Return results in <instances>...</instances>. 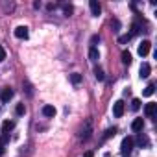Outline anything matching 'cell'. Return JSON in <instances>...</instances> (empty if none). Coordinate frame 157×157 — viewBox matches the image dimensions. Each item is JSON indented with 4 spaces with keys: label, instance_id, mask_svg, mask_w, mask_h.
<instances>
[{
    "label": "cell",
    "instance_id": "cell-19",
    "mask_svg": "<svg viewBox=\"0 0 157 157\" xmlns=\"http://www.w3.org/2000/svg\"><path fill=\"white\" fill-rule=\"evenodd\" d=\"M129 39H131V35L126 33V35H120V37H118V43H120V44H126V43H129Z\"/></svg>",
    "mask_w": 157,
    "mask_h": 157
},
{
    "label": "cell",
    "instance_id": "cell-1",
    "mask_svg": "<svg viewBox=\"0 0 157 157\" xmlns=\"http://www.w3.org/2000/svg\"><path fill=\"white\" fill-rule=\"evenodd\" d=\"M133 144H135V139L133 137H126L124 140H122V153H124V157H128L129 153H131V150H133Z\"/></svg>",
    "mask_w": 157,
    "mask_h": 157
},
{
    "label": "cell",
    "instance_id": "cell-12",
    "mask_svg": "<svg viewBox=\"0 0 157 157\" xmlns=\"http://www.w3.org/2000/svg\"><path fill=\"white\" fill-rule=\"evenodd\" d=\"M13 128H15V122H13V120H6V122L2 124V131H4V133H8V131H11Z\"/></svg>",
    "mask_w": 157,
    "mask_h": 157
},
{
    "label": "cell",
    "instance_id": "cell-9",
    "mask_svg": "<svg viewBox=\"0 0 157 157\" xmlns=\"http://www.w3.org/2000/svg\"><path fill=\"white\" fill-rule=\"evenodd\" d=\"M150 72H151V67H150V63H142L140 65V78H148L150 76Z\"/></svg>",
    "mask_w": 157,
    "mask_h": 157
},
{
    "label": "cell",
    "instance_id": "cell-16",
    "mask_svg": "<svg viewBox=\"0 0 157 157\" xmlns=\"http://www.w3.org/2000/svg\"><path fill=\"white\" fill-rule=\"evenodd\" d=\"M137 142H139V146H148V144H150V140H148V137H144L142 133L139 135V139H137Z\"/></svg>",
    "mask_w": 157,
    "mask_h": 157
},
{
    "label": "cell",
    "instance_id": "cell-20",
    "mask_svg": "<svg viewBox=\"0 0 157 157\" xmlns=\"http://www.w3.org/2000/svg\"><path fill=\"white\" fill-rule=\"evenodd\" d=\"M131 109H133V111H139V109H140V100H139V98H133V102H131Z\"/></svg>",
    "mask_w": 157,
    "mask_h": 157
},
{
    "label": "cell",
    "instance_id": "cell-6",
    "mask_svg": "<svg viewBox=\"0 0 157 157\" xmlns=\"http://www.w3.org/2000/svg\"><path fill=\"white\" fill-rule=\"evenodd\" d=\"M89 8H91V13H93V17H100L102 6L96 2V0H91V2H89Z\"/></svg>",
    "mask_w": 157,
    "mask_h": 157
},
{
    "label": "cell",
    "instance_id": "cell-4",
    "mask_svg": "<svg viewBox=\"0 0 157 157\" xmlns=\"http://www.w3.org/2000/svg\"><path fill=\"white\" fill-rule=\"evenodd\" d=\"M113 115H115L117 118H120V117L124 115V102H122V100L115 102V105H113Z\"/></svg>",
    "mask_w": 157,
    "mask_h": 157
},
{
    "label": "cell",
    "instance_id": "cell-8",
    "mask_svg": "<svg viewBox=\"0 0 157 157\" xmlns=\"http://www.w3.org/2000/svg\"><path fill=\"white\" fill-rule=\"evenodd\" d=\"M13 94H15V93H13V89H10V87H8V89H4L2 93H0V100H2V102H10V100L13 98Z\"/></svg>",
    "mask_w": 157,
    "mask_h": 157
},
{
    "label": "cell",
    "instance_id": "cell-10",
    "mask_svg": "<svg viewBox=\"0 0 157 157\" xmlns=\"http://www.w3.org/2000/svg\"><path fill=\"white\" fill-rule=\"evenodd\" d=\"M142 128H144V120H142V118H135L133 124H131V129L139 133V131H142Z\"/></svg>",
    "mask_w": 157,
    "mask_h": 157
},
{
    "label": "cell",
    "instance_id": "cell-23",
    "mask_svg": "<svg viewBox=\"0 0 157 157\" xmlns=\"http://www.w3.org/2000/svg\"><path fill=\"white\" fill-rule=\"evenodd\" d=\"M15 111H17V115H24V113H26V107H24V104H19V105L15 107Z\"/></svg>",
    "mask_w": 157,
    "mask_h": 157
},
{
    "label": "cell",
    "instance_id": "cell-13",
    "mask_svg": "<svg viewBox=\"0 0 157 157\" xmlns=\"http://www.w3.org/2000/svg\"><path fill=\"white\" fill-rule=\"evenodd\" d=\"M82 74H78V72H74V74H70V82L74 83V85H78V83H82Z\"/></svg>",
    "mask_w": 157,
    "mask_h": 157
},
{
    "label": "cell",
    "instance_id": "cell-11",
    "mask_svg": "<svg viewBox=\"0 0 157 157\" xmlns=\"http://www.w3.org/2000/svg\"><path fill=\"white\" fill-rule=\"evenodd\" d=\"M43 115L44 117H56V107L54 105H44L43 107Z\"/></svg>",
    "mask_w": 157,
    "mask_h": 157
},
{
    "label": "cell",
    "instance_id": "cell-15",
    "mask_svg": "<svg viewBox=\"0 0 157 157\" xmlns=\"http://www.w3.org/2000/svg\"><path fill=\"white\" fill-rule=\"evenodd\" d=\"M122 63H124V65H131V54H129L128 50L122 52Z\"/></svg>",
    "mask_w": 157,
    "mask_h": 157
},
{
    "label": "cell",
    "instance_id": "cell-18",
    "mask_svg": "<svg viewBox=\"0 0 157 157\" xmlns=\"http://www.w3.org/2000/svg\"><path fill=\"white\" fill-rule=\"evenodd\" d=\"M94 76H96V80H98V82H104V78H105L102 68H94Z\"/></svg>",
    "mask_w": 157,
    "mask_h": 157
},
{
    "label": "cell",
    "instance_id": "cell-21",
    "mask_svg": "<svg viewBox=\"0 0 157 157\" xmlns=\"http://www.w3.org/2000/svg\"><path fill=\"white\" fill-rule=\"evenodd\" d=\"M153 89H155V87H153V83H150V85L144 89V96H151V94H153Z\"/></svg>",
    "mask_w": 157,
    "mask_h": 157
},
{
    "label": "cell",
    "instance_id": "cell-17",
    "mask_svg": "<svg viewBox=\"0 0 157 157\" xmlns=\"http://www.w3.org/2000/svg\"><path fill=\"white\" fill-rule=\"evenodd\" d=\"M139 32H140V24H139V22H133V24H131V33H129V35L133 37V35H137Z\"/></svg>",
    "mask_w": 157,
    "mask_h": 157
},
{
    "label": "cell",
    "instance_id": "cell-24",
    "mask_svg": "<svg viewBox=\"0 0 157 157\" xmlns=\"http://www.w3.org/2000/svg\"><path fill=\"white\" fill-rule=\"evenodd\" d=\"M117 133V128H109L107 131H105V135H104V139H109V137H113Z\"/></svg>",
    "mask_w": 157,
    "mask_h": 157
},
{
    "label": "cell",
    "instance_id": "cell-27",
    "mask_svg": "<svg viewBox=\"0 0 157 157\" xmlns=\"http://www.w3.org/2000/svg\"><path fill=\"white\" fill-rule=\"evenodd\" d=\"M98 41H100V37H98V35H93V39H91V43H93V46H94V44H96Z\"/></svg>",
    "mask_w": 157,
    "mask_h": 157
},
{
    "label": "cell",
    "instance_id": "cell-29",
    "mask_svg": "<svg viewBox=\"0 0 157 157\" xmlns=\"http://www.w3.org/2000/svg\"><path fill=\"white\" fill-rule=\"evenodd\" d=\"M83 157H94V153H93V151H85V155H83Z\"/></svg>",
    "mask_w": 157,
    "mask_h": 157
},
{
    "label": "cell",
    "instance_id": "cell-3",
    "mask_svg": "<svg viewBox=\"0 0 157 157\" xmlns=\"http://www.w3.org/2000/svg\"><path fill=\"white\" fill-rule=\"evenodd\" d=\"M150 46H151V43H150V41H142V43L139 44V56L146 57V56L150 54Z\"/></svg>",
    "mask_w": 157,
    "mask_h": 157
},
{
    "label": "cell",
    "instance_id": "cell-25",
    "mask_svg": "<svg viewBox=\"0 0 157 157\" xmlns=\"http://www.w3.org/2000/svg\"><path fill=\"white\" fill-rule=\"evenodd\" d=\"M63 11H65V15L68 17V15H70V13H72L74 10H72V6H63Z\"/></svg>",
    "mask_w": 157,
    "mask_h": 157
},
{
    "label": "cell",
    "instance_id": "cell-2",
    "mask_svg": "<svg viewBox=\"0 0 157 157\" xmlns=\"http://www.w3.org/2000/svg\"><path fill=\"white\" fill-rule=\"evenodd\" d=\"M91 133H93V124H91V120H87L85 122V128L82 129V140H89L91 139Z\"/></svg>",
    "mask_w": 157,
    "mask_h": 157
},
{
    "label": "cell",
    "instance_id": "cell-7",
    "mask_svg": "<svg viewBox=\"0 0 157 157\" xmlns=\"http://www.w3.org/2000/svg\"><path fill=\"white\" fill-rule=\"evenodd\" d=\"M15 37L17 39H28V28L26 26H17L15 28Z\"/></svg>",
    "mask_w": 157,
    "mask_h": 157
},
{
    "label": "cell",
    "instance_id": "cell-5",
    "mask_svg": "<svg viewBox=\"0 0 157 157\" xmlns=\"http://www.w3.org/2000/svg\"><path fill=\"white\" fill-rule=\"evenodd\" d=\"M144 113H146V117L148 118H153L155 117V113H157V104H146V107H144Z\"/></svg>",
    "mask_w": 157,
    "mask_h": 157
},
{
    "label": "cell",
    "instance_id": "cell-14",
    "mask_svg": "<svg viewBox=\"0 0 157 157\" xmlns=\"http://www.w3.org/2000/svg\"><path fill=\"white\" fill-rule=\"evenodd\" d=\"M89 57H91L93 61H98L100 54H98V48H96V46H91V50H89Z\"/></svg>",
    "mask_w": 157,
    "mask_h": 157
},
{
    "label": "cell",
    "instance_id": "cell-26",
    "mask_svg": "<svg viewBox=\"0 0 157 157\" xmlns=\"http://www.w3.org/2000/svg\"><path fill=\"white\" fill-rule=\"evenodd\" d=\"M4 59H6V50H4L2 46H0V63H2Z\"/></svg>",
    "mask_w": 157,
    "mask_h": 157
},
{
    "label": "cell",
    "instance_id": "cell-28",
    "mask_svg": "<svg viewBox=\"0 0 157 157\" xmlns=\"http://www.w3.org/2000/svg\"><path fill=\"white\" fill-rule=\"evenodd\" d=\"M2 155H4V144L0 142V157H2Z\"/></svg>",
    "mask_w": 157,
    "mask_h": 157
},
{
    "label": "cell",
    "instance_id": "cell-22",
    "mask_svg": "<svg viewBox=\"0 0 157 157\" xmlns=\"http://www.w3.org/2000/svg\"><path fill=\"white\" fill-rule=\"evenodd\" d=\"M111 28H113V32H118V30H120V22H118L117 19H113V21H111Z\"/></svg>",
    "mask_w": 157,
    "mask_h": 157
}]
</instances>
